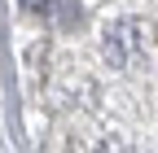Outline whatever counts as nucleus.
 I'll list each match as a JSON object with an SVG mask.
<instances>
[{
	"mask_svg": "<svg viewBox=\"0 0 158 153\" xmlns=\"http://www.w3.org/2000/svg\"><path fill=\"white\" fill-rule=\"evenodd\" d=\"M48 0H22V9H44Z\"/></svg>",
	"mask_w": 158,
	"mask_h": 153,
	"instance_id": "f03ea898",
	"label": "nucleus"
},
{
	"mask_svg": "<svg viewBox=\"0 0 158 153\" xmlns=\"http://www.w3.org/2000/svg\"><path fill=\"white\" fill-rule=\"evenodd\" d=\"M97 153H123V149H118V144H106V149H97Z\"/></svg>",
	"mask_w": 158,
	"mask_h": 153,
	"instance_id": "7ed1b4c3",
	"label": "nucleus"
},
{
	"mask_svg": "<svg viewBox=\"0 0 158 153\" xmlns=\"http://www.w3.org/2000/svg\"><path fill=\"white\" fill-rule=\"evenodd\" d=\"M132 48H136V26L132 22H118L110 35H106V57L114 66H127L132 61Z\"/></svg>",
	"mask_w": 158,
	"mask_h": 153,
	"instance_id": "f257e3e1",
	"label": "nucleus"
}]
</instances>
